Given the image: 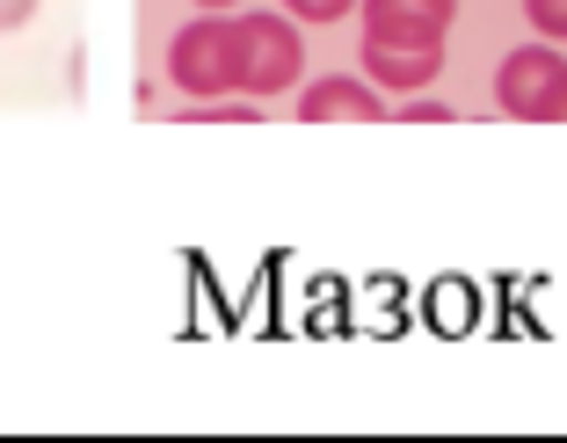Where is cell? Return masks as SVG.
<instances>
[{
  "label": "cell",
  "mask_w": 567,
  "mask_h": 443,
  "mask_svg": "<svg viewBox=\"0 0 567 443\" xmlns=\"http://www.w3.org/2000/svg\"><path fill=\"white\" fill-rule=\"evenodd\" d=\"M306 51H299V22L291 16H234V95L262 102L284 95L299 81Z\"/></svg>",
  "instance_id": "1"
},
{
  "label": "cell",
  "mask_w": 567,
  "mask_h": 443,
  "mask_svg": "<svg viewBox=\"0 0 567 443\" xmlns=\"http://www.w3.org/2000/svg\"><path fill=\"white\" fill-rule=\"evenodd\" d=\"M167 81L189 102L234 95V16H197L167 37Z\"/></svg>",
  "instance_id": "2"
},
{
  "label": "cell",
  "mask_w": 567,
  "mask_h": 443,
  "mask_svg": "<svg viewBox=\"0 0 567 443\" xmlns=\"http://www.w3.org/2000/svg\"><path fill=\"white\" fill-rule=\"evenodd\" d=\"M495 102H502V116H517V124H560L567 59L553 44H517L495 66Z\"/></svg>",
  "instance_id": "3"
},
{
  "label": "cell",
  "mask_w": 567,
  "mask_h": 443,
  "mask_svg": "<svg viewBox=\"0 0 567 443\" xmlns=\"http://www.w3.org/2000/svg\"><path fill=\"white\" fill-rule=\"evenodd\" d=\"M451 0H364V44H401V51H444L451 37Z\"/></svg>",
  "instance_id": "4"
},
{
  "label": "cell",
  "mask_w": 567,
  "mask_h": 443,
  "mask_svg": "<svg viewBox=\"0 0 567 443\" xmlns=\"http://www.w3.org/2000/svg\"><path fill=\"white\" fill-rule=\"evenodd\" d=\"M379 95L371 81H350V73H328L299 95V124H379Z\"/></svg>",
  "instance_id": "5"
},
{
  "label": "cell",
  "mask_w": 567,
  "mask_h": 443,
  "mask_svg": "<svg viewBox=\"0 0 567 443\" xmlns=\"http://www.w3.org/2000/svg\"><path fill=\"white\" fill-rule=\"evenodd\" d=\"M364 59V73L379 87H408V95H422V87L444 73V51H401V44H364L357 51Z\"/></svg>",
  "instance_id": "6"
},
{
  "label": "cell",
  "mask_w": 567,
  "mask_h": 443,
  "mask_svg": "<svg viewBox=\"0 0 567 443\" xmlns=\"http://www.w3.org/2000/svg\"><path fill=\"white\" fill-rule=\"evenodd\" d=\"M189 124H255V102H189Z\"/></svg>",
  "instance_id": "7"
},
{
  "label": "cell",
  "mask_w": 567,
  "mask_h": 443,
  "mask_svg": "<svg viewBox=\"0 0 567 443\" xmlns=\"http://www.w3.org/2000/svg\"><path fill=\"white\" fill-rule=\"evenodd\" d=\"M524 16H532L538 37H560L567 44V0H524Z\"/></svg>",
  "instance_id": "8"
},
{
  "label": "cell",
  "mask_w": 567,
  "mask_h": 443,
  "mask_svg": "<svg viewBox=\"0 0 567 443\" xmlns=\"http://www.w3.org/2000/svg\"><path fill=\"white\" fill-rule=\"evenodd\" d=\"M357 0H284V16L291 22H342Z\"/></svg>",
  "instance_id": "9"
},
{
  "label": "cell",
  "mask_w": 567,
  "mask_h": 443,
  "mask_svg": "<svg viewBox=\"0 0 567 443\" xmlns=\"http://www.w3.org/2000/svg\"><path fill=\"white\" fill-rule=\"evenodd\" d=\"M37 8H44V0H0V37L22 30V22H37Z\"/></svg>",
  "instance_id": "10"
},
{
  "label": "cell",
  "mask_w": 567,
  "mask_h": 443,
  "mask_svg": "<svg viewBox=\"0 0 567 443\" xmlns=\"http://www.w3.org/2000/svg\"><path fill=\"white\" fill-rule=\"evenodd\" d=\"M401 124H451V110H444V102H408V110H401Z\"/></svg>",
  "instance_id": "11"
},
{
  "label": "cell",
  "mask_w": 567,
  "mask_h": 443,
  "mask_svg": "<svg viewBox=\"0 0 567 443\" xmlns=\"http://www.w3.org/2000/svg\"><path fill=\"white\" fill-rule=\"evenodd\" d=\"M197 8H212V16H218V8H234V0H197Z\"/></svg>",
  "instance_id": "12"
},
{
  "label": "cell",
  "mask_w": 567,
  "mask_h": 443,
  "mask_svg": "<svg viewBox=\"0 0 567 443\" xmlns=\"http://www.w3.org/2000/svg\"><path fill=\"white\" fill-rule=\"evenodd\" d=\"M560 124H567V102H560Z\"/></svg>",
  "instance_id": "13"
}]
</instances>
